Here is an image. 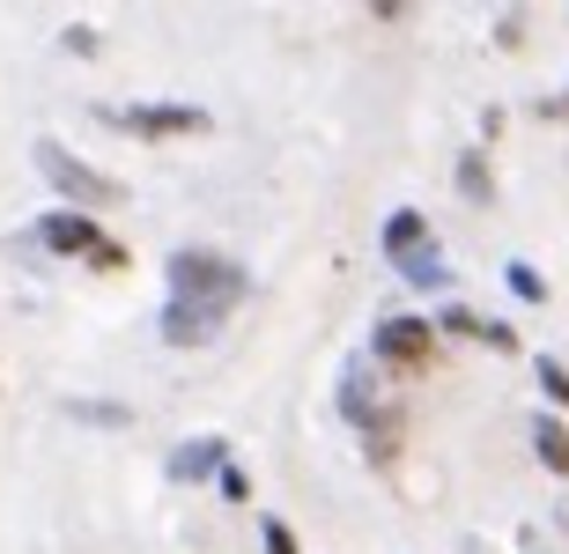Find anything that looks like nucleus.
<instances>
[{"label": "nucleus", "instance_id": "obj_1", "mask_svg": "<svg viewBox=\"0 0 569 554\" xmlns=\"http://www.w3.org/2000/svg\"><path fill=\"white\" fill-rule=\"evenodd\" d=\"M163 341L170 347H208L222 341V325L252 303V266L230 252H214V244H178L163 266Z\"/></svg>", "mask_w": 569, "mask_h": 554}, {"label": "nucleus", "instance_id": "obj_2", "mask_svg": "<svg viewBox=\"0 0 569 554\" xmlns=\"http://www.w3.org/2000/svg\"><path fill=\"white\" fill-rule=\"evenodd\" d=\"M378 252L385 266L415 289V296H451V259L437 252V230H429V214L422 208H392L385 214V230H378Z\"/></svg>", "mask_w": 569, "mask_h": 554}, {"label": "nucleus", "instance_id": "obj_3", "mask_svg": "<svg viewBox=\"0 0 569 554\" xmlns=\"http://www.w3.org/2000/svg\"><path fill=\"white\" fill-rule=\"evenodd\" d=\"M22 236H30L44 259H82V266H97V274H127V244H111L97 214L52 208V214H38V222H30Z\"/></svg>", "mask_w": 569, "mask_h": 554}, {"label": "nucleus", "instance_id": "obj_4", "mask_svg": "<svg viewBox=\"0 0 569 554\" xmlns=\"http://www.w3.org/2000/svg\"><path fill=\"white\" fill-rule=\"evenodd\" d=\"M30 163H38L44 185L60 192V208H74V214H97V208H119V200H127V185H119V178L97 171V163H82L67 141H38V149H30Z\"/></svg>", "mask_w": 569, "mask_h": 554}, {"label": "nucleus", "instance_id": "obj_5", "mask_svg": "<svg viewBox=\"0 0 569 554\" xmlns=\"http://www.w3.org/2000/svg\"><path fill=\"white\" fill-rule=\"evenodd\" d=\"M370 363L378 370H400V377H422V370L443 363V333L429 311H385L370 325Z\"/></svg>", "mask_w": 569, "mask_h": 554}, {"label": "nucleus", "instance_id": "obj_6", "mask_svg": "<svg viewBox=\"0 0 569 554\" xmlns=\"http://www.w3.org/2000/svg\"><path fill=\"white\" fill-rule=\"evenodd\" d=\"M119 127L133 133V141H186V133H208L214 119H208V104H178V97H163V104H119L111 111Z\"/></svg>", "mask_w": 569, "mask_h": 554}, {"label": "nucleus", "instance_id": "obj_7", "mask_svg": "<svg viewBox=\"0 0 569 554\" xmlns=\"http://www.w3.org/2000/svg\"><path fill=\"white\" fill-rule=\"evenodd\" d=\"M437 333H443V341L496 347V355H518V325L488 319V311H473V303H437Z\"/></svg>", "mask_w": 569, "mask_h": 554}, {"label": "nucleus", "instance_id": "obj_8", "mask_svg": "<svg viewBox=\"0 0 569 554\" xmlns=\"http://www.w3.org/2000/svg\"><path fill=\"white\" fill-rule=\"evenodd\" d=\"M222 466H230V444H222V436H186V444H170L163 481H178V488H200V481H222Z\"/></svg>", "mask_w": 569, "mask_h": 554}, {"label": "nucleus", "instance_id": "obj_9", "mask_svg": "<svg viewBox=\"0 0 569 554\" xmlns=\"http://www.w3.org/2000/svg\"><path fill=\"white\" fill-rule=\"evenodd\" d=\"M385 414V400H378V363L370 355H356V363L340 370V422L348 429H370Z\"/></svg>", "mask_w": 569, "mask_h": 554}, {"label": "nucleus", "instance_id": "obj_10", "mask_svg": "<svg viewBox=\"0 0 569 554\" xmlns=\"http://www.w3.org/2000/svg\"><path fill=\"white\" fill-rule=\"evenodd\" d=\"M451 178H459V200H466V208H496V163H488L481 141L451 163Z\"/></svg>", "mask_w": 569, "mask_h": 554}, {"label": "nucleus", "instance_id": "obj_11", "mask_svg": "<svg viewBox=\"0 0 569 554\" xmlns=\"http://www.w3.org/2000/svg\"><path fill=\"white\" fill-rule=\"evenodd\" d=\"M532 459H540L555 481H569V422H562V414H548V406L532 414Z\"/></svg>", "mask_w": 569, "mask_h": 554}, {"label": "nucleus", "instance_id": "obj_12", "mask_svg": "<svg viewBox=\"0 0 569 554\" xmlns=\"http://www.w3.org/2000/svg\"><path fill=\"white\" fill-rule=\"evenodd\" d=\"M400 444H407V414H400V406H385L378 422L362 429V451H370V466H392V459H400Z\"/></svg>", "mask_w": 569, "mask_h": 554}, {"label": "nucleus", "instance_id": "obj_13", "mask_svg": "<svg viewBox=\"0 0 569 554\" xmlns=\"http://www.w3.org/2000/svg\"><path fill=\"white\" fill-rule=\"evenodd\" d=\"M532 384H540V400H548V414H569V363L540 355V363H532Z\"/></svg>", "mask_w": 569, "mask_h": 554}, {"label": "nucleus", "instance_id": "obj_14", "mask_svg": "<svg viewBox=\"0 0 569 554\" xmlns=\"http://www.w3.org/2000/svg\"><path fill=\"white\" fill-rule=\"evenodd\" d=\"M67 422H89V429H127V422H133V406H119V400H67Z\"/></svg>", "mask_w": 569, "mask_h": 554}, {"label": "nucleus", "instance_id": "obj_15", "mask_svg": "<svg viewBox=\"0 0 569 554\" xmlns=\"http://www.w3.org/2000/svg\"><path fill=\"white\" fill-rule=\"evenodd\" d=\"M503 281H510V296H518V303H548V274H540L532 259H510Z\"/></svg>", "mask_w": 569, "mask_h": 554}, {"label": "nucleus", "instance_id": "obj_16", "mask_svg": "<svg viewBox=\"0 0 569 554\" xmlns=\"http://www.w3.org/2000/svg\"><path fill=\"white\" fill-rule=\"evenodd\" d=\"M259 547L267 554H303V540H296L289 517H259Z\"/></svg>", "mask_w": 569, "mask_h": 554}, {"label": "nucleus", "instance_id": "obj_17", "mask_svg": "<svg viewBox=\"0 0 569 554\" xmlns=\"http://www.w3.org/2000/svg\"><path fill=\"white\" fill-rule=\"evenodd\" d=\"M60 44H67V52H82V60H89V52H97V44H104V38H97V22H67V30H60Z\"/></svg>", "mask_w": 569, "mask_h": 554}, {"label": "nucleus", "instance_id": "obj_18", "mask_svg": "<svg viewBox=\"0 0 569 554\" xmlns=\"http://www.w3.org/2000/svg\"><path fill=\"white\" fill-rule=\"evenodd\" d=\"M214 488L230 495V503H252V473H244V466H237V459H230V466H222V481H214Z\"/></svg>", "mask_w": 569, "mask_h": 554}]
</instances>
